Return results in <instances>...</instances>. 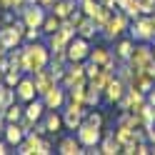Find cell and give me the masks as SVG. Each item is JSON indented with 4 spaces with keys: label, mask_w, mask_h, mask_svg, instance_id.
Returning a JSON list of instances; mask_svg holds the SVG:
<instances>
[{
    "label": "cell",
    "mask_w": 155,
    "mask_h": 155,
    "mask_svg": "<svg viewBox=\"0 0 155 155\" xmlns=\"http://www.w3.org/2000/svg\"><path fill=\"white\" fill-rule=\"evenodd\" d=\"M33 80H35V90H38V95H45L48 90L53 88V85H58V80H55V75H53V70L50 68H40V70H35L33 73Z\"/></svg>",
    "instance_id": "cell-11"
},
{
    "label": "cell",
    "mask_w": 155,
    "mask_h": 155,
    "mask_svg": "<svg viewBox=\"0 0 155 155\" xmlns=\"http://www.w3.org/2000/svg\"><path fill=\"white\" fill-rule=\"evenodd\" d=\"M43 103H45L48 110H60L63 103H65V88H60V85H53V88L43 95Z\"/></svg>",
    "instance_id": "cell-12"
},
{
    "label": "cell",
    "mask_w": 155,
    "mask_h": 155,
    "mask_svg": "<svg viewBox=\"0 0 155 155\" xmlns=\"http://www.w3.org/2000/svg\"><path fill=\"white\" fill-rule=\"evenodd\" d=\"M38 3H40V5L45 8V10H50V8H53V3H55V0H38Z\"/></svg>",
    "instance_id": "cell-36"
},
{
    "label": "cell",
    "mask_w": 155,
    "mask_h": 155,
    "mask_svg": "<svg viewBox=\"0 0 155 155\" xmlns=\"http://www.w3.org/2000/svg\"><path fill=\"white\" fill-rule=\"evenodd\" d=\"M98 3H100V5H108V8L115 10V0H98Z\"/></svg>",
    "instance_id": "cell-39"
},
{
    "label": "cell",
    "mask_w": 155,
    "mask_h": 155,
    "mask_svg": "<svg viewBox=\"0 0 155 155\" xmlns=\"http://www.w3.org/2000/svg\"><path fill=\"white\" fill-rule=\"evenodd\" d=\"M85 105L83 103H75V100H70V105L65 108V113H63V125L68 130H78L83 125V118H85Z\"/></svg>",
    "instance_id": "cell-3"
},
{
    "label": "cell",
    "mask_w": 155,
    "mask_h": 155,
    "mask_svg": "<svg viewBox=\"0 0 155 155\" xmlns=\"http://www.w3.org/2000/svg\"><path fill=\"white\" fill-rule=\"evenodd\" d=\"M3 75H5V73H3V70H0V83H3Z\"/></svg>",
    "instance_id": "cell-44"
},
{
    "label": "cell",
    "mask_w": 155,
    "mask_h": 155,
    "mask_svg": "<svg viewBox=\"0 0 155 155\" xmlns=\"http://www.w3.org/2000/svg\"><path fill=\"white\" fill-rule=\"evenodd\" d=\"M3 80H5V85H10V88H15V85L20 83V70H18V68H13V70H8V73L3 75Z\"/></svg>",
    "instance_id": "cell-31"
},
{
    "label": "cell",
    "mask_w": 155,
    "mask_h": 155,
    "mask_svg": "<svg viewBox=\"0 0 155 155\" xmlns=\"http://www.w3.org/2000/svg\"><path fill=\"white\" fill-rule=\"evenodd\" d=\"M3 23H5V25H10V23H13V13H10V10L3 15Z\"/></svg>",
    "instance_id": "cell-37"
},
{
    "label": "cell",
    "mask_w": 155,
    "mask_h": 155,
    "mask_svg": "<svg viewBox=\"0 0 155 155\" xmlns=\"http://www.w3.org/2000/svg\"><path fill=\"white\" fill-rule=\"evenodd\" d=\"M65 53H68V60H85V58L90 55V45H88V38H73L70 43H68L65 48Z\"/></svg>",
    "instance_id": "cell-10"
},
{
    "label": "cell",
    "mask_w": 155,
    "mask_h": 155,
    "mask_svg": "<svg viewBox=\"0 0 155 155\" xmlns=\"http://www.w3.org/2000/svg\"><path fill=\"white\" fill-rule=\"evenodd\" d=\"M120 110H133V113H140L143 105H145V93L138 90V88H128L125 90V95L118 100Z\"/></svg>",
    "instance_id": "cell-4"
},
{
    "label": "cell",
    "mask_w": 155,
    "mask_h": 155,
    "mask_svg": "<svg viewBox=\"0 0 155 155\" xmlns=\"http://www.w3.org/2000/svg\"><path fill=\"white\" fill-rule=\"evenodd\" d=\"M85 123H90V125H98V128H103V115L100 113H85Z\"/></svg>",
    "instance_id": "cell-32"
},
{
    "label": "cell",
    "mask_w": 155,
    "mask_h": 155,
    "mask_svg": "<svg viewBox=\"0 0 155 155\" xmlns=\"http://www.w3.org/2000/svg\"><path fill=\"white\" fill-rule=\"evenodd\" d=\"M60 23H63V20H60L55 13H53V15H45V20H43V28H40V30L48 33V35H53L55 30H60Z\"/></svg>",
    "instance_id": "cell-27"
},
{
    "label": "cell",
    "mask_w": 155,
    "mask_h": 155,
    "mask_svg": "<svg viewBox=\"0 0 155 155\" xmlns=\"http://www.w3.org/2000/svg\"><path fill=\"white\" fill-rule=\"evenodd\" d=\"M130 33H133V38L138 43H150V40H155V28H153V20L150 18H135V25L130 28Z\"/></svg>",
    "instance_id": "cell-5"
},
{
    "label": "cell",
    "mask_w": 155,
    "mask_h": 155,
    "mask_svg": "<svg viewBox=\"0 0 155 155\" xmlns=\"http://www.w3.org/2000/svg\"><path fill=\"white\" fill-rule=\"evenodd\" d=\"M35 95H38V90H35V80H33V78H20V83L15 85V98L23 100V103H30Z\"/></svg>",
    "instance_id": "cell-13"
},
{
    "label": "cell",
    "mask_w": 155,
    "mask_h": 155,
    "mask_svg": "<svg viewBox=\"0 0 155 155\" xmlns=\"http://www.w3.org/2000/svg\"><path fill=\"white\" fill-rule=\"evenodd\" d=\"M145 73H148V75H153V78H155V58H153V63L148 65V70H145Z\"/></svg>",
    "instance_id": "cell-38"
},
{
    "label": "cell",
    "mask_w": 155,
    "mask_h": 155,
    "mask_svg": "<svg viewBox=\"0 0 155 155\" xmlns=\"http://www.w3.org/2000/svg\"><path fill=\"white\" fill-rule=\"evenodd\" d=\"M50 10H53L58 18H60V20H65V18H70L73 10H75V0H55Z\"/></svg>",
    "instance_id": "cell-18"
},
{
    "label": "cell",
    "mask_w": 155,
    "mask_h": 155,
    "mask_svg": "<svg viewBox=\"0 0 155 155\" xmlns=\"http://www.w3.org/2000/svg\"><path fill=\"white\" fill-rule=\"evenodd\" d=\"M130 65L135 68V70H148V65L153 63V48L150 45H138V48H133V53H130Z\"/></svg>",
    "instance_id": "cell-7"
},
{
    "label": "cell",
    "mask_w": 155,
    "mask_h": 155,
    "mask_svg": "<svg viewBox=\"0 0 155 155\" xmlns=\"http://www.w3.org/2000/svg\"><path fill=\"white\" fill-rule=\"evenodd\" d=\"M43 110H45V103L43 100H30L28 103V108H25V118H30V120H40V115H43Z\"/></svg>",
    "instance_id": "cell-23"
},
{
    "label": "cell",
    "mask_w": 155,
    "mask_h": 155,
    "mask_svg": "<svg viewBox=\"0 0 155 155\" xmlns=\"http://www.w3.org/2000/svg\"><path fill=\"white\" fill-rule=\"evenodd\" d=\"M45 125H48V133H58L63 128V115H58L55 110L48 115V120H45Z\"/></svg>",
    "instance_id": "cell-29"
},
{
    "label": "cell",
    "mask_w": 155,
    "mask_h": 155,
    "mask_svg": "<svg viewBox=\"0 0 155 155\" xmlns=\"http://www.w3.org/2000/svg\"><path fill=\"white\" fill-rule=\"evenodd\" d=\"M133 43L130 40H120L118 45H115V53H118V58H120V60H128V58H130V53H133Z\"/></svg>",
    "instance_id": "cell-30"
},
{
    "label": "cell",
    "mask_w": 155,
    "mask_h": 155,
    "mask_svg": "<svg viewBox=\"0 0 155 155\" xmlns=\"http://www.w3.org/2000/svg\"><path fill=\"white\" fill-rule=\"evenodd\" d=\"M23 138H25V130H23L18 123H5V140L10 143V145H15V148H18Z\"/></svg>",
    "instance_id": "cell-17"
},
{
    "label": "cell",
    "mask_w": 155,
    "mask_h": 155,
    "mask_svg": "<svg viewBox=\"0 0 155 155\" xmlns=\"http://www.w3.org/2000/svg\"><path fill=\"white\" fill-rule=\"evenodd\" d=\"M25 30H28V25L23 23V18H20V23H10V25H5L3 30H0V43L5 45V50H10V48H18L20 45V40L25 38Z\"/></svg>",
    "instance_id": "cell-2"
},
{
    "label": "cell",
    "mask_w": 155,
    "mask_h": 155,
    "mask_svg": "<svg viewBox=\"0 0 155 155\" xmlns=\"http://www.w3.org/2000/svg\"><path fill=\"white\" fill-rule=\"evenodd\" d=\"M70 40H73V38H68L63 30H55V33L50 35V50H65Z\"/></svg>",
    "instance_id": "cell-24"
},
{
    "label": "cell",
    "mask_w": 155,
    "mask_h": 155,
    "mask_svg": "<svg viewBox=\"0 0 155 155\" xmlns=\"http://www.w3.org/2000/svg\"><path fill=\"white\" fill-rule=\"evenodd\" d=\"M18 98H15V90H10V85H3L0 83V113H3L10 103H15Z\"/></svg>",
    "instance_id": "cell-26"
},
{
    "label": "cell",
    "mask_w": 155,
    "mask_h": 155,
    "mask_svg": "<svg viewBox=\"0 0 155 155\" xmlns=\"http://www.w3.org/2000/svg\"><path fill=\"white\" fill-rule=\"evenodd\" d=\"M40 143H43V138L38 133H25V138L20 140V145H18V153L20 155H38V150H40Z\"/></svg>",
    "instance_id": "cell-14"
},
{
    "label": "cell",
    "mask_w": 155,
    "mask_h": 155,
    "mask_svg": "<svg viewBox=\"0 0 155 155\" xmlns=\"http://www.w3.org/2000/svg\"><path fill=\"white\" fill-rule=\"evenodd\" d=\"M88 60H93V63H98L100 68H108V70H113V65H115V60H113V55H110V50H105V48H95V50H90V55H88Z\"/></svg>",
    "instance_id": "cell-16"
},
{
    "label": "cell",
    "mask_w": 155,
    "mask_h": 155,
    "mask_svg": "<svg viewBox=\"0 0 155 155\" xmlns=\"http://www.w3.org/2000/svg\"><path fill=\"white\" fill-rule=\"evenodd\" d=\"M150 20H153V28H155V10L150 13Z\"/></svg>",
    "instance_id": "cell-43"
},
{
    "label": "cell",
    "mask_w": 155,
    "mask_h": 155,
    "mask_svg": "<svg viewBox=\"0 0 155 155\" xmlns=\"http://www.w3.org/2000/svg\"><path fill=\"white\" fill-rule=\"evenodd\" d=\"M125 90H128V85H125L120 78H113V80L105 85L103 93H105V100H108V103H118L123 95H125Z\"/></svg>",
    "instance_id": "cell-15"
},
{
    "label": "cell",
    "mask_w": 155,
    "mask_h": 155,
    "mask_svg": "<svg viewBox=\"0 0 155 155\" xmlns=\"http://www.w3.org/2000/svg\"><path fill=\"white\" fill-rule=\"evenodd\" d=\"M40 28H28V30H25V40L28 43H33V40H38V38H40Z\"/></svg>",
    "instance_id": "cell-34"
},
{
    "label": "cell",
    "mask_w": 155,
    "mask_h": 155,
    "mask_svg": "<svg viewBox=\"0 0 155 155\" xmlns=\"http://www.w3.org/2000/svg\"><path fill=\"white\" fill-rule=\"evenodd\" d=\"M20 18L28 28H43V20H45V8L40 3H28L23 10H20Z\"/></svg>",
    "instance_id": "cell-6"
},
{
    "label": "cell",
    "mask_w": 155,
    "mask_h": 155,
    "mask_svg": "<svg viewBox=\"0 0 155 155\" xmlns=\"http://www.w3.org/2000/svg\"><path fill=\"white\" fill-rule=\"evenodd\" d=\"M25 53H28V60H30V73L40 70V68H45L48 63H50V50H48L43 43H38V40L28 43L25 45Z\"/></svg>",
    "instance_id": "cell-1"
},
{
    "label": "cell",
    "mask_w": 155,
    "mask_h": 155,
    "mask_svg": "<svg viewBox=\"0 0 155 155\" xmlns=\"http://www.w3.org/2000/svg\"><path fill=\"white\" fill-rule=\"evenodd\" d=\"M95 30H98V25H95V20H93V18H88V15H85L83 20L78 23V28H75V33L80 35V38H93Z\"/></svg>",
    "instance_id": "cell-21"
},
{
    "label": "cell",
    "mask_w": 155,
    "mask_h": 155,
    "mask_svg": "<svg viewBox=\"0 0 155 155\" xmlns=\"http://www.w3.org/2000/svg\"><path fill=\"white\" fill-rule=\"evenodd\" d=\"M153 3H155V0H153Z\"/></svg>",
    "instance_id": "cell-46"
},
{
    "label": "cell",
    "mask_w": 155,
    "mask_h": 155,
    "mask_svg": "<svg viewBox=\"0 0 155 155\" xmlns=\"http://www.w3.org/2000/svg\"><path fill=\"white\" fill-rule=\"evenodd\" d=\"M98 73H100V65H98V63H93V60H90L88 65H85V78H88V80H93Z\"/></svg>",
    "instance_id": "cell-33"
},
{
    "label": "cell",
    "mask_w": 155,
    "mask_h": 155,
    "mask_svg": "<svg viewBox=\"0 0 155 155\" xmlns=\"http://www.w3.org/2000/svg\"><path fill=\"white\" fill-rule=\"evenodd\" d=\"M83 145H80V140L78 138H65V140H60V145H58V153H63V155H80L83 150Z\"/></svg>",
    "instance_id": "cell-19"
},
{
    "label": "cell",
    "mask_w": 155,
    "mask_h": 155,
    "mask_svg": "<svg viewBox=\"0 0 155 155\" xmlns=\"http://www.w3.org/2000/svg\"><path fill=\"white\" fill-rule=\"evenodd\" d=\"M28 3H35V0H28Z\"/></svg>",
    "instance_id": "cell-45"
},
{
    "label": "cell",
    "mask_w": 155,
    "mask_h": 155,
    "mask_svg": "<svg viewBox=\"0 0 155 155\" xmlns=\"http://www.w3.org/2000/svg\"><path fill=\"white\" fill-rule=\"evenodd\" d=\"M48 153H53V145L48 143V140H43V143H40V150H38V155H48Z\"/></svg>",
    "instance_id": "cell-35"
},
{
    "label": "cell",
    "mask_w": 155,
    "mask_h": 155,
    "mask_svg": "<svg viewBox=\"0 0 155 155\" xmlns=\"http://www.w3.org/2000/svg\"><path fill=\"white\" fill-rule=\"evenodd\" d=\"M100 153H103V155H115V153H123V145L118 143L115 133L105 135V140H103V145H100Z\"/></svg>",
    "instance_id": "cell-20"
},
{
    "label": "cell",
    "mask_w": 155,
    "mask_h": 155,
    "mask_svg": "<svg viewBox=\"0 0 155 155\" xmlns=\"http://www.w3.org/2000/svg\"><path fill=\"white\" fill-rule=\"evenodd\" d=\"M75 133H78V140H80L83 148H95V145L100 143V128L98 125H90V123L83 120V125Z\"/></svg>",
    "instance_id": "cell-8"
},
{
    "label": "cell",
    "mask_w": 155,
    "mask_h": 155,
    "mask_svg": "<svg viewBox=\"0 0 155 155\" xmlns=\"http://www.w3.org/2000/svg\"><path fill=\"white\" fill-rule=\"evenodd\" d=\"M5 130V118H3V113H0V133Z\"/></svg>",
    "instance_id": "cell-40"
},
{
    "label": "cell",
    "mask_w": 155,
    "mask_h": 155,
    "mask_svg": "<svg viewBox=\"0 0 155 155\" xmlns=\"http://www.w3.org/2000/svg\"><path fill=\"white\" fill-rule=\"evenodd\" d=\"M110 15H113V8H108V5H98L95 15H90V18L95 20V25H98V28H105V23L110 20Z\"/></svg>",
    "instance_id": "cell-25"
},
{
    "label": "cell",
    "mask_w": 155,
    "mask_h": 155,
    "mask_svg": "<svg viewBox=\"0 0 155 155\" xmlns=\"http://www.w3.org/2000/svg\"><path fill=\"white\" fill-rule=\"evenodd\" d=\"M0 58H5V45L0 43Z\"/></svg>",
    "instance_id": "cell-41"
},
{
    "label": "cell",
    "mask_w": 155,
    "mask_h": 155,
    "mask_svg": "<svg viewBox=\"0 0 155 155\" xmlns=\"http://www.w3.org/2000/svg\"><path fill=\"white\" fill-rule=\"evenodd\" d=\"M125 28H128V15L125 13H120V10H115L113 15H110V20L105 23V38H108V40H115V38H118Z\"/></svg>",
    "instance_id": "cell-9"
},
{
    "label": "cell",
    "mask_w": 155,
    "mask_h": 155,
    "mask_svg": "<svg viewBox=\"0 0 155 155\" xmlns=\"http://www.w3.org/2000/svg\"><path fill=\"white\" fill-rule=\"evenodd\" d=\"M25 115V108H20L18 103H10L8 108L3 110V118H5V123H18Z\"/></svg>",
    "instance_id": "cell-22"
},
{
    "label": "cell",
    "mask_w": 155,
    "mask_h": 155,
    "mask_svg": "<svg viewBox=\"0 0 155 155\" xmlns=\"http://www.w3.org/2000/svg\"><path fill=\"white\" fill-rule=\"evenodd\" d=\"M8 150H5V143H0V155H5Z\"/></svg>",
    "instance_id": "cell-42"
},
{
    "label": "cell",
    "mask_w": 155,
    "mask_h": 155,
    "mask_svg": "<svg viewBox=\"0 0 155 155\" xmlns=\"http://www.w3.org/2000/svg\"><path fill=\"white\" fill-rule=\"evenodd\" d=\"M100 93L103 90H98V88H93V85L88 83V88H85V105H88V108H95V105H98L100 103Z\"/></svg>",
    "instance_id": "cell-28"
}]
</instances>
